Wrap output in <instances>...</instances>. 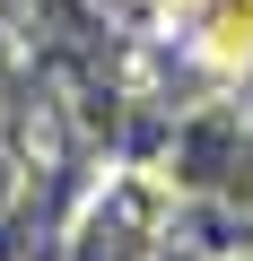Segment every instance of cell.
Returning a JSON list of instances; mask_svg holds the SVG:
<instances>
[{
    "label": "cell",
    "instance_id": "7a4b0ae2",
    "mask_svg": "<svg viewBox=\"0 0 253 261\" xmlns=\"http://www.w3.org/2000/svg\"><path fill=\"white\" fill-rule=\"evenodd\" d=\"M201 53L218 61V70H244L253 61V0H201Z\"/></svg>",
    "mask_w": 253,
    "mask_h": 261
},
{
    "label": "cell",
    "instance_id": "6da1fadb",
    "mask_svg": "<svg viewBox=\"0 0 253 261\" xmlns=\"http://www.w3.org/2000/svg\"><path fill=\"white\" fill-rule=\"evenodd\" d=\"M157 235H166V183L113 174V183L87 200V218H79L70 244H79V261H149Z\"/></svg>",
    "mask_w": 253,
    "mask_h": 261
}]
</instances>
